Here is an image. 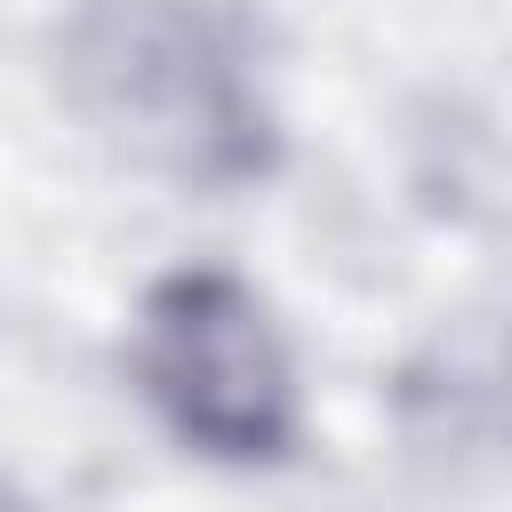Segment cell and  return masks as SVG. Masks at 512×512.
<instances>
[{
    "label": "cell",
    "mask_w": 512,
    "mask_h": 512,
    "mask_svg": "<svg viewBox=\"0 0 512 512\" xmlns=\"http://www.w3.org/2000/svg\"><path fill=\"white\" fill-rule=\"evenodd\" d=\"M64 80L144 168L184 184H248L272 168V112L248 48L208 0H88L64 40Z\"/></svg>",
    "instance_id": "1"
},
{
    "label": "cell",
    "mask_w": 512,
    "mask_h": 512,
    "mask_svg": "<svg viewBox=\"0 0 512 512\" xmlns=\"http://www.w3.org/2000/svg\"><path fill=\"white\" fill-rule=\"evenodd\" d=\"M136 376L176 440L224 464H272L296 448V368L264 296L232 272H168L136 312Z\"/></svg>",
    "instance_id": "2"
}]
</instances>
